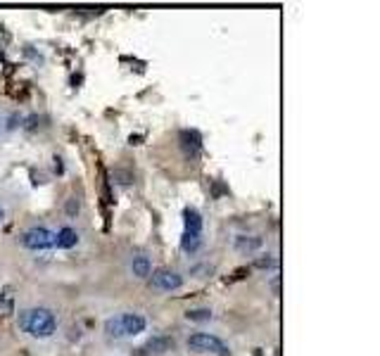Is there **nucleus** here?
<instances>
[{
	"mask_svg": "<svg viewBox=\"0 0 380 356\" xmlns=\"http://www.w3.org/2000/svg\"><path fill=\"white\" fill-rule=\"evenodd\" d=\"M173 347H176V342H173V337H166V335H157L152 337V340H147L145 347H143V354H166V351H171Z\"/></svg>",
	"mask_w": 380,
	"mask_h": 356,
	"instance_id": "6",
	"label": "nucleus"
},
{
	"mask_svg": "<svg viewBox=\"0 0 380 356\" xmlns=\"http://www.w3.org/2000/svg\"><path fill=\"white\" fill-rule=\"evenodd\" d=\"M21 242H24L27 249H34V252H38V249H50V247H55V233L43 226H36V228H29L27 233H24Z\"/></svg>",
	"mask_w": 380,
	"mask_h": 356,
	"instance_id": "4",
	"label": "nucleus"
},
{
	"mask_svg": "<svg viewBox=\"0 0 380 356\" xmlns=\"http://www.w3.org/2000/svg\"><path fill=\"white\" fill-rule=\"evenodd\" d=\"M202 247V235L200 233H183L181 238V249L186 254H195Z\"/></svg>",
	"mask_w": 380,
	"mask_h": 356,
	"instance_id": "11",
	"label": "nucleus"
},
{
	"mask_svg": "<svg viewBox=\"0 0 380 356\" xmlns=\"http://www.w3.org/2000/svg\"><path fill=\"white\" fill-rule=\"evenodd\" d=\"M147 321L145 316L140 314H119L114 318L105 323V333L107 337H114V340H124V337H133V335H140L145 330Z\"/></svg>",
	"mask_w": 380,
	"mask_h": 356,
	"instance_id": "2",
	"label": "nucleus"
},
{
	"mask_svg": "<svg viewBox=\"0 0 380 356\" xmlns=\"http://www.w3.org/2000/svg\"><path fill=\"white\" fill-rule=\"evenodd\" d=\"M76 242H79V235L74 228H62L55 233V245L60 249H71V247H76Z\"/></svg>",
	"mask_w": 380,
	"mask_h": 356,
	"instance_id": "9",
	"label": "nucleus"
},
{
	"mask_svg": "<svg viewBox=\"0 0 380 356\" xmlns=\"http://www.w3.org/2000/svg\"><path fill=\"white\" fill-rule=\"evenodd\" d=\"M183 223H186V233H200L202 235V216L197 209H183Z\"/></svg>",
	"mask_w": 380,
	"mask_h": 356,
	"instance_id": "8",
	"label": "nucleus"
},
{
	"mask_svg": "<svg viewBox=\"0 0 380 356\" xmlns=\"http://www.w3.org/2000/svg\"><path fill=\"white\" fill-rule=\"evenodd\" d=\"M112 178H114L119 185H131V183H133V173L121 171V169H117V171L112 173Z\"/></svg>",
	"mask_w": 380,
	"mask_h": 356,
	"instance_id": "14",
	"label": "nucleus"
},
{
	"mask_svg": "<svg viewBox=\"0 0 380 356\" xmlns=\"http://www.w3.org/2000/svg\"><path fill=\"white\" fill-rule=\"evenodd\" d=\"M19 325L24 328V333H29L31 337L43 340V337H50L57 330V318L50 309H43V307L27 309L19 318Z\"/></svg>",
	"mask_w": 380,
	"mask_h": 356,
	"instance_id": "1",
	"label": "nucleus"
},
{
	"mask_svg": "<svg viewBox=\"0 0 380 356\" xmlns=\"http://www.w3.org/2000/svg\"><path fill=\"white\" fill-rule=\"evenodd\" d=\"M235 247H238V252H255L262 247V238H238Z\"/></svg>",
	"mask_w": 380,
	"mask_h": 356,
	"instance_id": "12",
	"label": "nucleus"
},
{
	"mask_svg": "<svg viewBox=\"0 0 380 356\" xmlns=\"http://www.w3.org/2000/svg\"><path fill=\"white\" fill-rule=\"evenodd\" d=\"M273 266H276V259H273V257H266V259L257 261V268H273Z\"/></svg>",
	"mask_w": 380,
	"mask_h": 356,
	"instance_id": "15",
	"label": "nucleus"
},
{
	"mask_svg": "<svg viewBox=\"0 0 380 356\" xmlns=\"http://www.w3.org/2000/svg\"><path fill=\"white\" fill-rule=\"evenodd\" d=\"M0 221H3V212H0Z\"/></svg>",
	"mask_w": 380,
	"mask_h": 356,
	"instance_id": "17",
	"label": "nucleus"
},
{
	"mask_svg": "<svg viewBox=\"0 0 380 356\" xmlns=\"http://www.w3.org/2000/svg\"><path fill=\"white\" fill-rule=\"evenodd\" d=\"M181 147L186 150V155L197 157L202 150V138L197 131H181Z\"/></svg>",
	"mask_w": 380,
	"mask_h": 356,
	"instance_id": "7",
	"label": "nucleus"
},
{
	"mask_svg": "<svg viewBox=\"0 0 380 356\" xmlns=\"http://www.w3.org/2000/svg\"><path fill=\"white\" fill-rule=\"evenodd\" d=\"M76 212H79V202H76V199L71 197L69 202H67V214H69V216H74Z\"/></svg>",
	"mask_w": 380,
	"mask_h": 356,
	"instance_id": "16",
	"label": "nucleus"
},
{
	"mask_svg": "<svg viewBox=\"0 0 380 356\" xmlns=\"http://www.w3.org/2000/svg\"><path fill=\"white\" fill-rule=\"evenodd\" d=\"M186 318L193 323H207L209 318H212V311H209V309H195V311H188Z\"/></svg>",
	"mask_w": 380,
	"mask_h": 356,
	"instance_id": "13",
	"label": "nucleus"
},
{
	"mask_svg": "<svg viewBox=\"0 0 380 356\" xmlns=\"http://www.w3.org/2000/svg\"><path fill=\"white\" fill-rule=\"evenodd\" d=\"M131 271L133 275H138V278H147V275L152 273V264L147 257H143V254H138V257H133L131 261Z\"/></svg>",
	"mask_w": 380,
	"mask_h": 356,
	"instance_id": "10",
	"label": "nucleus"
},
{
	"mask_svg": "<svg viewBox=\"0 0 380 356\" xmlns=\"http://www.w3.org/2000/svg\"><path fill=\"white\" fill-rule=\"evenodd\" d=\"M188 349L200 351V354H212V356H231V349L226 347L223 340L209 333H195L188 337Z\"/></svg>",
	"mask_w": 380,
	"mask_h": 356,
	"instance_id": "3",
	"label": "nucleus"
},
{
	"mask_svg": "<svg viewBox=\"0 0 380 356\" xmlns=\"http://www.w3.org/2000/svg\"><path fill=\"white\" fill-rule=\"evenodd\" d=\"M183 285V278H181L176 271H169V268H159L152 273V288L162 290V292H173Z\"/></svg>",
	"mask_w": 380,
	"mask_h": 356,
	"instance_id": "5",
	"label": "nucleus"
}]
</instances>
